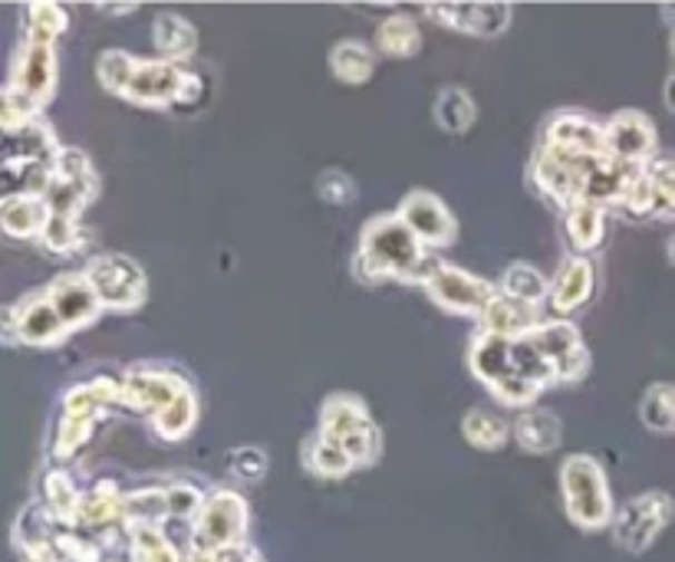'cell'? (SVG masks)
Segmentation results:
<instances>
[{
    "instance_id": "6da1fadb",
    "label": "cell",
    "mask_w": 675,
    "mask_h": 562,
    "mask_svg": "<svg viewBox=\"0 0 675 562\" xmlns=\"http://www.w3.org/2000/svg\"><path fill=\"white\" fill-rule=\"evenodd\" d=\"M356 277L375 280H425V247L399 214H375L363 224L356 250Z\"/></svg>"
},
{
    "instance_id": "7a4b0ae2",
    "label": "cell",
    "mask_w": 675,
    "mask_h": 562,
    "mask_svg": "<svg viewBox=\"0 0 675 562\" xmlns=\"http://www.w3.org/2000/svg\"><path fill=\"white\" fill-rule=\"evenodd\" d=\"M320 437L340 444L356 467H373L382 454V434L360 395H330L320 408Z\"/></svg>"
},
{
    "instance_id": "3957f363",
    "label": "cell",
    "mask_w": 675,
    "mask_h": 562,
    "mask_svg": "<svg viewBox=\"0 0 675 562\" xmlns=\"http://www.w3.org/2000/svg\"><path fill=\"white\" fill-rule=\"evenodd\" d=\"M560 491L564 506L574 526L580 530H603L613 523V493L606 471L597 457L590 454H570L560 464Z\"/></svg>"
},
{
    "instance_id": "277c9868",
    "label": "cell",
    "mask_w": 675,
    "mask_h": 562,
    "mask_svg": "<svg viewBox=\"0 0 675 562\" xmlns=\"http://www.w3.org/2000/svg\"><path fill=\"white\" fill-rule=\"evenodd\" d=\"M675 516V503L673 496L666 491H646L633 500H626L609 530H613V543L626 553H646L659 533L673 523Z\"/></svg>"
},
{
    "instance_id": "5b68a950",
    "label": "cell",
    "mask_w": 675,
    "mask_h": 562,
    "mask_svg": "<svg viewBox=\"0 0 675 562\" xmlns=\"http://www.w3.org/2000/svg\"><path fill=\"white\" fill-rule=\"evenodd\" d=\"M247 536V503L234 491L208 493L202 513L192 523V540L188 550L202 553H225L241 546Z\"/></svg>"
},
{
    "instance_id": "8992f818",
    "label": "cell",
    "mask_w": 675,
    "mask_h": 562,
    "mask_svg": "<svg viewBox=\"0 0 675 562\" xmlns=\"http://www.w3.org/2000/svg\"><path fill=\"white\" fill-rule=\"evenodd\" d=\"M96 195H99V175H96L89 155L79 148H63L53 165V178L43 191L50 214L79 220V214L89 208V201Z\"/></svg>"
},
{
    "instance_id": "52a82bcc",
    "label": "cell",
    "mask_w": 675,
    "mask_h": 562,
    "mask_svg": "<svg viewBox=\"0 0 675 562\" xmlns=\"http://www.w3.org/2000/svg\"><path fill=\"white\" fill-rule=\"evenodd\" d=\"M82 274H86V280L92 283L102 309L133 313V309H139L146 303V270L126 254L92 257Z\"/></svg>"
},
{
    "instance_id": "ba28073f",
    "label": "cell",
    "mask_w": 675,
    "mask_h": 562,
    "mask_svg": "<svg viewBox=\"0 0 675 562\" xmlns=\"http://www.w3.org/2000/svg\"><path fill=\"white\" fill-rule=\"evenodd\" d=\"M70 336L67 323L60 319V313L53 309L47 289L23 296L17 306H10L3 313V343L7 346H33V349H47V346H60Z\"/></svg>"
},
{
    "instance_id": "9c48e42d",
    "label": "cell",
    "mask_w": 675,
    "mask_h": 562,
    "mask_svg": "<svg viewBox=\"0 0 675 562\" xmlns=\"http://www.w3.org/2000/svg\"><path fill=\"white\" fill-rule=\"evenodd\" d=\"M422 286L439 309H446L451 316H471V319H481L485 309L491 306V299L498 296V289L491 283L461 270V267H451V264L429 267Z\"/></svg>"
},
{
    "instance_id": "30bf717a",
    "label": "cell",
    "mask_w": 675,
    "mask_h": 562,
    "mask_svg": "<svg viewBox=\"0 0 675 562\" xmlns=\"http://www.w3.org/2000/svg\"><path fill=\"white\" fill-rule=\"evenodd\" d=\"M594 165H600V161H577V158L557 155L550 148H540L534 155V165H530V181L554 208L567 211L577 201H584V181H587Z\"/></svg>"
},
{
    "instance_id": "8fae6325",
    "label": "cell",
    "mask_w": 675,
    "mask_h": 562,
    "mask_svg": "<svg viewBox=\"0 0 675 562\" xmlns=\"http://www.w3.org/2000/svg\"><path fill=\"white\" fill-rule=\"evenodd\" d=\"M7 89L33 99L43 109L57 92V43L23 37L10 79H7Z\"/></svg>"
},
{
    "instance_id": "7c38bea8",
    "label": "cell",
    "mask_w": 675,
    "mask_h": 562,
    "mask_svg": "<svg viewBox=\"0 0 675 562\" xmlns=\"http://www.w3.org/2000/svg\"><path fill=\"white\" fill-rule=\"evenodd\" d=\"M527 339L554 365L557 382H577V378H584L590 372V352L584 346L580 329L570 319L540 323Z\"/></svg>"
},
{
    "instance_id": "4fadbf2b",
    "label": "cell",
    "mask_w": 675,
    "mask_h": 562,
    "mask_svg": "<svg viewBox=\"0 0 675 562\" xmlns=\"http://www.w3.org/2000/svg\"><path fill=\"white\" fill-rule=\"evenodd\" d=\"M544 148L577 158V161H606L609 155V139H606V126L594 122L590 116L580 112H560L550 119L547 132H544Z\"/></svg>"
},
{
    "instance_id": "5bb4252c",
    "label": "cell",
    "mask_w": 675,
    "mask_h": 562,
    "mask_svg": "<svg viewBox=\"0 0 675 562\" xmlns=\"http://www.w3.org/2000/svg\"><path fill=\"white\" fill-rule=\"evenodd\" d=\"M395 214L422 240V247H449L458 237V220L436 191H409Z\"/></svg>"
},
{
    "instance_id": "9a60e30c",
    "label": "cell",
    "mask_w": 675,
    "mask_h": 562,
    "mask_svg": "<svg viewBox=\"0 0 675 562\" xmlns=\"http://www.w3.org/2000/svg\"><path fill=\"white\" fill-rule=\"evenodd\" d=\"M442 27L468 37H501L511 27V3H425Z\"/></svg>"
},
{
    "instance_id": "2e32d148",
    "label": "cell",
    "mask_w": 675,
    "mask_h": 562,
    "mask_svg": "<svg viewBox=\"0 0 675 562\" xmlns=\"http://www.w3.org/2000/svg\"><path fill=\"white\" fill-rule=\"evenodd\" d=\"M185 79L188 70L178 67V63H168V60H143L136 79L126 92V102H136V106H151V109H168V106H178L182 99V89H185Z\"/></svg>"
},
{
    "instance_id": "e0dca14e",
    "label": "cell",
    "mask_w": 675,
    "mask_h": 562,
    "mask_svg": "<svg viewBox=\"0 0 675 562\" xmlns=\"http://www.w3.org/2000/svg\"><path fill=\"white\" fill-rule=\"evenodd\" d=\"M609 155L626 165H646L656 151V129L653 119L639 109H623L606 122Z\"/></svg>"
},
{
    "instance_id": "ac0fdd59",
    "label": "cell",
    "mask_w": 675,
    "mask_h": 562,
    "mask_svg": "<svg viewBox=\"0 0 675 562\" xmlns=\"http://www.w3.org/2000/svg\"><path fill=\"white\" fill-rule=\"evenodd\" d=\"M47 296L53 303V309L60 313V319L67 323V329H86L99 319L102 303L92 289V283L86 280V274H63L47 286Z\"/></svg>"
},
{
    "instance_id": "d6986e66",
    "label": "cell",
    "mask_w": 675,
    "mask_h": 562,
    "mask_svg": "<svg viewBox=\"0 0 675 562\" xmlns=\"http://www.w3.org/2000/svg\"><path fill=\"white\" fill-rule=\"evenodd\" d=\"M188 382L182 375L172 372H158V368H129L123 378V405L136 408V412H151L158 415L162 408H168L175 402V395L185 388Z\"/></svg>"
},
{
    "instance_id": "ffe728a7",
    "label": "cell",
    "mask_w": 675,
    "mask_h": 562,
    "mask_svg": "<svg viewBox=\"0 0 675 562\" xmlns=\"http://www.w3.org/2000/svg\"><path fill=\"white\" fill-rule=\"evenodd\" d=\"M468 368L475 372V378L491 392L498 388L505 378L518 375L515 372V339H501V336H488V333H478L471 339V349H468Z\"/></svg>"
},
{
    "instance_id": "44dd1931",
    "label": "cell",
    "mask_w": 675,
    "mask_h": 562,
    "mask_svg": "<svg viewBox=\"0 0 675 562\" xmlns=\"http://www.w3.org/2000/svg\"><path fill=\"white\" fill-rule=\"evenodd\" d=\"M594 286H597L594 260L590 257H570L560 267V274L554 277V283H550V306H554V313H560V316L577 313L594 296Z\"/></svg>"
},
{
    "instance_id": "7402d4cb",
    "label": "cell",
    "mask_w": 675,
    "mask_h": 562,
    "mask_svg": "<svg viewBox=\"0 0 675 562\" xmlns=\"http://www.w3.org/2000/svg\"><path fill=\"white\" fill-rule=\"evenodd\" d=\"M481 333L488 336H501V339H525L540 323H537V306H527L521 299H511L498 289V296L491 299V306L485 309V316L478 319Z\"/></svg>"
},
{
    "instance_id": "603a6c76",
    "label": "cell",
    "mask_w": 675,
    "mask_h": 562,
    "mask_svg": "<svg viewBox=\"0 0 675 562\" xmlns=\"http://www.w3.org/2000/svg\"><path fill=\"white\" fill-rule=\"evenodd\" d=\"M50 217H53L50 205L40 195H13V198H3V208H0V224L7 237H17V240L43 237Z\"/></svg>"
},
{
    "instance_id": "cb8c5ba5",
    "label": "cell",
    "mask_w": 675,
    "mask_h": 562,
    "mask_svg": "<svg viewBox=\"0 0 675 562\" xmlns=\"http://www.w3.org/2000/svg\"><path fill=\"white\" fill-rule=\"evenodd\" d=\"M151 40H155L158 60H168V63L188 60L198 50V30H195V23L185 20L182 13H172V10H165V13L155 17Z\"/></svg>"
},
{
    "instance_id": "d4e9b609",
    "label": "cell",
    "mask_w": 675,
    "mask_h": 562,
    "mask_svg": "<svg viewBox=\"0 0 675 562\" xmlns=\"http://www.w3.org/2000/svg\"><path fill=\"white\" fill-rule=\"evenodd\" d=\"M116 523H126V496L113 481H99L89 493H82V506L76 516V526L82 530H109Z\"/></svg>"
},
{
    "instance_id": "484cf974",
    "label": "cell",
    "mask_w": 675,
    "mask_h": 562,
    "mask_svg": "<svg viewBox=\"0 0 675 562\" xmlns=\"http://www.w3.org/2000/svg\"><path fill=\"white\" fill-rule=\"evenodd\" d=\"M564 230H567V240L577 257L597 250L606 234V208L594 201H577L574 208L564 211Z\"/></svg>"
},
{
    "instance_id": "4316f807",
    "label": "cell",
    "mask_w": 675,
    "mask_h": 562,
    "mask_svg": "<svg viewBox=\"0 0 675 562\" xmlns=\"http://www.w3.org/2000/svg\"><path fill=\"white\" fill-rule=\"evenodd\" d=\"M375 47L382 57L409 60L422 50V30L412 13H392L375 27Z\"/></svg>"
},
{
    "instance_id": "83f0119b",
    "label": "cell",
    "mask_w": 675,
    "mask_h": 562,
    "mask_svg": "<svg viewBox=\"0 0 675 562\" xmlns=\"http://www.w3.org/2000/svg\"><path fill=\"white\" fill-rule=\"evenodd\" d=\"M515 437L530 454H550L564 441V424L547 408H527L515 424Z\"/></svg>"
},
{
    "instance_id": "f1b7e54d",
    "label": "cell",
    "mask_w": 675,
    "mask_h": 562,
    "mask_svg": "<svg viewBox=\"0 0 675 562\" xmlns=\"http://www.w3.org/2000/svg\"><path fill=\"white\" fill-rule=\"evenodd\" d=\"M432 116H436V126L442 132H451V136H461L475 126L478 119V106L471 99V92L464 86H446L439 89L436 96V106H432Z\"/></svg>"
},
{
    "instance_id": "f546056e",
    "label": "cell",
    "mask_w": 675,
    "mask_h": 562,
    "mask_svg": "<svg viewBox=\"0 0 675 562\" xmlns=\"http://www.w3.org/2000/svg\"><path fill=\"white\" fill-rule=\"evenodd\" d=\"M330 72L346 86H363L375 72L373 50L363 40H340L330 50Z\"/></svg>"
},
{
    "instance_id": "4dcf8cb0",
    "label": "cell",
    "mask_w": 675,
    "mask_h": 562,
    "mask_svg": "<svg viewBox=\"0 0 675 562\" xmlns=\"http://www.w3.org/2000/svg\"><path fill=\"white\" fill-rule=\"evenodd\" d=\"M303 467L310 474H316V477H326V481H340L350 471H356L350 454L340 444H333V441H326L320 434H310L303 441Z\"/></svg>"
},
{
    "instance_id": "1f68e13d",
    "label": "cell",
    "mask_w": 675,
    "mask_h": 562,
    "mask_svg": "<svg viewBox=\"0 0 675 562\" xmlns=\"http://www.w3.org/2000/svg\"><path fill=\"white\" fill-rule=\"evenodd\" d=\"M151 422H155V431L162 441H182L198 422V398H195L192 385H185L168 408L151 415Z\"/></svg>"
},
{
    "instance_id": "d6a6232c",
    "label": "cell",
    "mask_w": 675,
    "mask_h": 562,
    "mask_svg": "<svg viewBox=\"0 0 675 562\" xmlns=\"http://www.w3.org/2000/svg\"><path fill=\"white\" fill-rule=\"evenodd\" d=\"M43 500H47V510L57 516V523L76 526V516H79V506H82V493L76 491L74 477L67 471H50L43 477Z\"/></svg>"
},
{
    "instance_id": "836d02e7",
    "label": "cell",
    "mask_w": 675,
    "mask_h": 562,
    "mask_svg": "<svg viewBox=\"0 0 675 562\" xmlns=\"http://www.w3.org/2000/svg\"><path fill=\"white\" fill-rule=\"evenodd\" d=\"M461 434L478 451H501L508 444V422L501 415L485 412V408H471L461 418Z\"/></svg>"
},
{
    "instance_id": "e575fe53",
    "label": "cell",
    "mask_w": 675,
    "mask_h": 562,
    "mask_svg": "<svg viewBox=\"0 0 675 562\" xmlns=\"http://www.w3.org/2000/svg\"><path fill=\"white\" fill-rule=\"evenodd\" d=\"M501 293L511 299H521L527 306H540L544 299H550V280L530 264H511L501 274Z\"/></svg>"
},
{
    "instance_id": "d590c367",
    "label": "cell",
    "mask_w": 675,
    "mask_h": 562,
    "mask_svg": "<svg viewBox=\"0 0 675 562\" xmlns=\"http://www.w3.org/2000/svg\"><path fill=\"white\" fill-rule=\"evenodd\" d=\"M139 63H143V60H136V57L126 53V50H102V53L96 57V79H99L102 89H109L113 96L126 99V92H129V86H133V79H136Z\"/></svg>"
},
{
    "instance_id": "8d00e7d4",
    "label": "cell",
    "mask_w": 675,
    "mask_h": 562,
    "mask_svg": "<svg viewBox=\"0 0 675 562\" xmlns=\"http://www.w3.org/2000/svg\"><path fill=\"white\" fill-rule=\"evenodd\" d=\"M129 546H133V560L129 562H185V556L165 536V530L151 526V523L129 526Z\"/></svg>"
},
{
    "instance_id": "74e56055",
    "label": "cell",
    "mask_w": 675,
    "mask_h": 562,
    "mask_svg": "<svg viewBox=\"0 0 675 562\" xmlns=\"http://www.w3.org/2000/svg\"><path fill=\"white\" fill-rule=\"evenodd\" d=\"M67 27H70V17L60 3L37 0V3H27V10H23V37H30V40L57 43V37L67 33Z\"/></svg>"
},
{
    "instance_id": "f35d334b",
    "label": "cell",
    "mask_w": 675,
    "mask_h": 562,
    "mask_svg": "<svg viewBox=\"0 0 675 562\" xmlns=\"http://www.w3.org/2000/svg\"><path fill=\"white\" fill-rule=\"evenodd\" d=\"M639 418L649 431H675V385H649L639 402Z\"/></svg>"
},
{
    "instance_id": "ab89813d",
    "label": "cell",
    "mask_w": 675,
    "mask_h": 562,
    "mask_svg": "<svg viewBox=\"0 0 675 562\" xmlns=\"http://www.w3.org/2000/svg\"><path fill=\"white\" fill-rule=\"evenodd\" d=\"M165 516H172L165 491H139L126 496V526H136V523L162 526Z\"/></svg>"
},
{
    "instance_id": "60d3db41",
    "label": "cell",
    "mask_w": 675,
    "mask_h": 562,
    "mask_svg": "<svg viewBox=\"0 0 675 562\" xmlns=\"http://www.w3.org/2000/svg\"><path fill=\"white\" fill-rule=\"evenodd\" d=\"M616 208L623 214H629V217H646V214H653L659 208V195H656V185H653L649 171H639L629 181V188L623 191V198H619Z\"/></svg>"
},
{
    "instance_id": "b9f144b4",
    "label": "cell",
    "mask_w": 675,
    "mask_h": 562,
    "mask_svg": "<svg viewBox=\"0 0 675 562\" xmlns=\"http://www.w3.org/2000/svg\"><path fill=\"white\" fill-rule=\"evenodd\" d=\"M96 418H60V427H57V441H53V454H57V461H67V457H74L76 451L92 437V431H96Z\"/></svg>"
},
{
    "instance_id": "7bdbcfd3",
    "label": "cell",
    "mask_w": 675,
    "mask_h": 562,
    "mask_svg": "<svg viewBox=\"0 0 675 562\" xmlns=\"http://www.w3.org/2000/svg\"><path fill=\"white\" fill-rule=\"evenodd\" d=\"M316 195H320L326 205H333V208H346V205L356 201V181H353L346 171L330 168V171H323V175L316 178Z\"/></svg>"
},
{
    "instance_id": "ee69618b",
    "label": "cell",
    "mask_w": 675,
    "mask_h": 562,
    "mask_svg": "<svg viewBox=\"0 0 675 562\" xmlns=\"http://www.w3.org/2000/svg\"><path fill=\"white\" fill-rule=\"evenodd\" d=\"M40 240H43V247L53 250V254H74L76 247L82 244V234H79V224H76V220L53 214Z\"/></svg>"
},
{
    "instance_id": "f6af8a7d",
    "label": "cell",
    "mask_w": 675,
    "mask_h": 562,
    "mask_svg": "<svg viewBox=\"0 0 675 562\" xmlns=\"http://www.w3.org/2000/svg\"><path fill=\"white\" fill-rule=\"evenodd\" d=\"M227 471L234 477L254 484V481H261L267 474V454L261 447H237V451L227 454Z\"/></svg>"
},
{
    "instance_id": "bcb514c9",
    "label": "cell",
    "mask_w": 675,
    "mask_h": 562,
    "mask_svg": "<svg viewBox=\"0 0 675 562\" xmlns=\"http://www.w3.org/2000/svg\"><path fill=\"white\" fill-rule=\"evenodd\" d=\"M491 395L501 402V405H508V408H530L537 398H540V388L534 385V382H527L521 375H511V378H505L498 388H491Z\"/></svg>"
},
{
    "instance_id": "7dc6e473",
    "label": "cell",
    "mask_w": 675,
    "mask_h": 562,
    "mask_svg": "<svg viewBox=\"0 0 675 562\" xmlns=\"http://www.w3.org/2000/svg\"><path fill=\"white\" fill-rule=\"evenodd\" d=\"M165 496H168V513L172 516H185V520H192L195 523V516L202 513V506H205V493L195 491L192 484H172V487H165Z\"/></svg>"
},
{
    "instance_id": "c3c4849f",
    "label": "cell",
    "mask_w": 675,
    "mask_h": 562,
    "mask_svg": "<svg viewBox=\"0 0 675 562\" xmlns=\"http://www.w3.org/2000/svg\"><path fill=\"white\" fill-rule=\"evenodd\" d=\"M57 546H60L63 562H102V546H96L92 540L79 536L74 530H60Z\"/></svg>"
},
{
    "instance_id": "681fc988",
    "label": "cell",
    "mask_w": 675,
    "mask_h": 562,
    "mask_svg": "<svg viewBox=\"0 0 675 562\" xmlns=\"http://www.w3.org/2000/svg\"><path fill=\"white\" fill-rule=\"evenodd\" d=\"M646 171L656 185L659 201L675 208V161H653V165H646Z\"/></svg>"
},
{
    "instance_id": "f907efd6",
    "label": "cell",
    "mask_w": 675,
    "mask_h": 562,
    "mask_svg": "<svg viewBox=\"0 0 675 562\" xmlns=\"http://www.w3.org/2000/svg\"><path fill=\"white\" fill-rule=\"evenodd\" d=\"M222 562H264V560H261V553H257L254 546L241 543V546H234V550H225V553H222Z\"/></svg>"
},
{
    "instance_id": "816d5d0a",
    "label": "cell",
    "mask_w": 675,
    "mask_h": 562,
    "mask_svg": "<svg viewBox=\"0 0 675 562\" xmlns=\"http://www.w3.org/2000/svg\"><path fill=\"white\" fill-rule=\"evenodd\" d=\"M96 10L113 13V17H123V13H136V10H139V3H96Z\"/></svg>"
},
{
    "instance_id": "f5cc1de1",
    "label": "cell",
    "mask_w": 675,
    "mask_h": 562,
    "mask_svg": "<svg viewBox=\"0 0 675 562\" xmlns=\"http://www.w3.org/2000/svg\"><path fill=\"white\" fill-rule=\"evenodd\" d=\"M673 53H675V33H673Z\"/></svg>"
}]
</instances>
